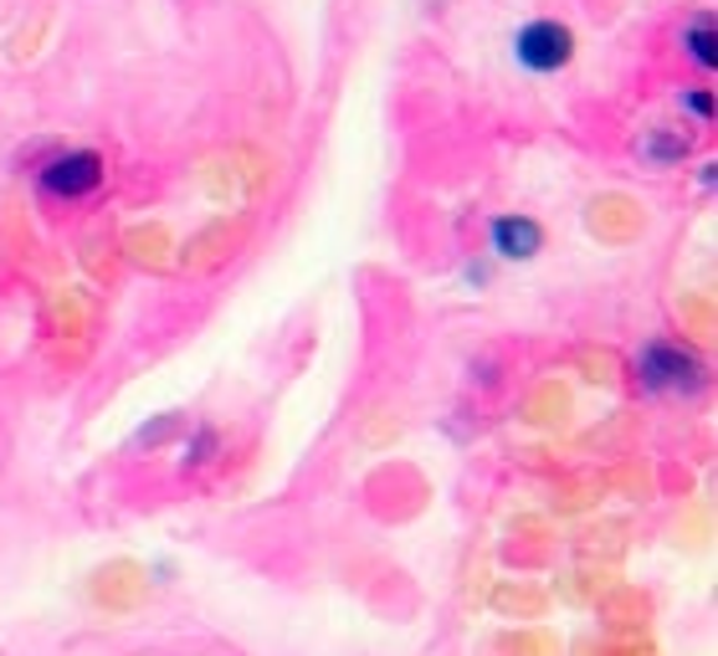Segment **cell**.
Masks as SVG:
<instances>
[{
  "instance_id": "obj_6",
  "label": "cell",
  "mask_w": 718,
  "mask_h": 656,
  "mask_svg": "<svg viewBox=\"0 0 718 656\" xmlns=\"http://www.w3.org/2000/svg\"><path fill=\"white\" fill-rule=\"evenodd\" d=\"M641 154L657 160V164H672V160L688 154V139H641Z\"/></svg>"
},
{
  "instance_id": "obj_3",
  "label": "cell",
  "mask_w": 718,
  "mask_h": 656,
  "mask_svg": "<svg viewBox=\"0 0 718 656\" xmlns=\"http://www.w3.org/2000/svg\"><path fill=\"white\" fill-rule=\"evenodd\" d=\"M637 375L647 390H698V380H704V364L692 360L688 349L678 344H647L637 360Z\"/></svg>"
},
{
  "instance_id": "obj_5",
  "label": "cell",
  "mask_w": 718,
  "mask_h": 656,
  "mask_svg": "<svg viewBox=\"0 0 718 656\" xmlns=\"http://www.w3.org/2000/svg\"><path fill=\"white\" fill-rule=\"evenodd\" d=\"M682 41H688L692 47V57H698V62H704V68H718V41H714V21H708V16H698V21H692L688 31H682Z\"/></svg>"
},
{
  "instance_id": "obj_4",
  "label": "cell",
  "mask_w": 718,
  "mask_h": 656,
  "mask_svg": "<svg viewBox=\"0 0 718 656\" xmlns=\"http://www.w3.org/2000/svg\"><path fill=\"white\" fill-rule=\"evenodd\" d=\"M492 252L503 262H529V256L545 252V226L529 215H498L492 221Z\"/></svg>"
},
{
  "instance_id": "obj_2",
  "label": "cell",
  "mask_w": 718,
  "mask_h": 656,
  "mask_svg": "<svg viewBox=\"0 0 718 656\" xmlns=\"http://www.w3.org/2000/svg\"><path fill=\"white\" fill-rule=\"evenodd\" d=\"M103 185V160H98L93 149H62L57 160H47L41 170V190L52 195V201H82V195H93Z\"/></svg>"
},
{
  "instance_id": "obj_7",
  "label": "cell",
  "mask_w": 718,
  "mask_h": 656,
  "mask_svg": "<svg viewBox=\"0 0 718 656\" xmlns=\"http://www.w3.org/2000/svg\"><path fill=\"white\" fill-rule=\"evenodd\" d=\"M682 108H692L698 119H708V113H714V103H708V93H692V98H682Z\"/></svg>"
},
{
  "instance_id": "obj_1",
  "label": "cell",
  "mask_w": 718,
  "mask_h": 656,
  "mask_svg": "<svg viewBox=\"0 0 718 656\" xmlns=\"http://www.w3.org/2000/svg\"><path fill=\"white\" fill-rule=\"evenodd\" d=\"M513 57H519L523 72H539V78H555L559 68L575 62V31L565 21H529V27L513 31Z\"/></svg>"
}]
</instances>
